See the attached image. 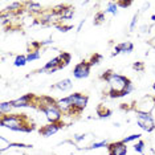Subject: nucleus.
Here are the masks:
<instances>
[{"mask_svg": "<svg viewBox=\"0 0 155 155\" xmlns=\"http://www.w3.org/2000/svg\"><path fill=\"white\" fill-rule=\"evenodd\" d=\"M133 68L135 70H143V64H142V62H137V64L133 65Z\"/></svg>", "mask_w": 155, "mask_h": 155, "instance_id": "393cba45", "label": "nucleus"}, {"mask_svg": "<svg viewBox=\"0 0 155 155\" xmlns=\"http://www.w3.org/2000/svg\"><path fill=\"white\" fill-rule=\"evenodd\" d=\"M41 57V53L40 51H33V52H29L27 56V60L28 61H35V60H38Z\"/></svg>", "mask_w": 155, "mask_h": 155, "instance_id": "f3484780", "label": "nucleus"}, {"mask_svg": "<svg viewBox=\"0 0 155 155\" xmlns=\"http://www.w3.org/2000/svg\"><path fill=\"white\" fill-rule=\"evenodd\" d=\"M32 98H33L32 94H27V96H23L21 98H19V100L12 101L11 104L13 107H27V106H31Z\"/></svg>", "mask_w": 155, "mask_h": 155, "instance_id": "1a4fd4ad", "label": "nucleus"}, {"mask_svg": "<svg viewBox=\"0 0 155 155\" xmlns=\"http://www.w3.org/2000/svg\"><path fill=\"white\" fill-rule=\"evenodd\" d=\"M12 107L13 106H12L11 102H3V104L0 105V113H2V115H5V113L9 114V111H11Z\"/></svg>", "mask_w": 155, "mask_h": 155, "instance_id": "ddd939ff", "label": "nucleus"}, {"mask_svg": "<svg viewBox=\"0 0 155 155\" xmlns=\"http://www.w3.org/2000/svg\"><path fill=\"white\" fill-rule=\"evenodd\" d=\"M143 147H144V142L143 140H139V142L134 146V151H135V153H143Z\"/></svg>", "mask_w": 155, "mask_h": 155, "instance_id": "412c9836", "label": "nucleus"}, {"mask_svg": "<svg viewBox=\"0 0 155 155\" xmlns=\"http://www.w3.org/2000/svg\"><path fill=\"white\" fill-rule=\"evenodd\" d=\"M102 78L106 80L109 86H110V97L118 98V97L127 96V94H126V90H127V87L131 85V82H130V80H127L126 77L115 74V73L106 72V74L102 76Z\"/></svg>", "mask_w": 155, "mask_h": 155, "instance_id": "f257e3e1", "label": "nucleus"}, {"mask_svg": "<svg viewBox=\"0 0 155 155\" xmlns=\"http://www.w3.org/2000/svg\"><path fill=\"white\" fill-rule=\"evenodd\" d=\"M98 60H101V56H98V54H96V56H94V57H93V58H91V61L89 62V65H90V66H93L94 64H98V62H97V61H98Z\"/></svg>", "mask_w": 155, "mask_h": 155, "instance_id": "b1692460", "label": "nucleus"}, {"mask_svg": "<svg viewBox=\"0 0 155 155\" xmlns=\"http://www.w3.org/2000/svg\"><path fill=\"white\" fill-rule=\"evenodd\" d=\"M53 87H56V89H60V90H68V89L72 87V81H70L69 78L62 80V81H60V82L56 84Z\"/></svg>", "mask_w": 155, "mask_h": 155, "instance_id": "9b49d317", "label": "nucleus"}, {"mask_svg": "<svg viewBox=\"0 0 155 155\" xmlns=\"http://www.w3.org/2000/svg\"><path fill=\"white\" fill-rule=\"evenodd\" d=\"M28 62V60H27V56H23V54H20V56H17L16 60H15V66H24Z\"/></svg>", "mask_w": 155, "mask_h": 155, "instance_id": "2eb2a0df", "label": "nucleus"}, {"mask_svg": "<svg viewBox=\"0 0 155 155\" xmlns=\"http://www.w3.org/2000/svg\"><path fill=\"white\" fill-rule=\"evenodd\" d=\"M58 130H60V125H57V123H51V125H47V126H44L43 129H40V134L44 137H51L57 133Z\"/></svg>", "mask_w": 155, "mask_h": 155, "instance_id": "9d476101", "label": "nucleus"}, {"mask_svg": "<svg viewBox=\"0 0 155 155\" xmlns=\"http://www.w3.org/2000/svg\"><path fill=\"white\" fill-rule=\"evenodd\" d=\"M137 123H138L139 127H142L144 131H153L155 129V123L153 117L149 113H139L137 111Z\"/></svg>", "mask_w": 155, "mask_h": 155, "instance_id": "7ed1b4c3", "label": "nucleus"}, {"mask_svg": "<svg viewBox=\"0 0 155 155\" xmlns=\"http://www.w3.org/2000/svg\"><path fill=\"white\" fill-rule=\"evenodd\" d=\"M151 20H154V21H155V15H153V17H151Z\"/></svg>", "mask_w": 155, "mask_h": 155, "instance_id": "cd10ccee", "label": "nucleus"}, {"mask_svg": "<svg viewBox=\"0 0 155 155\" xmlns=\"http://www.w3.org/2000/svg\"><path fill=\"white\" fill-rule=\"evenodd\" d=\"M140 137H142V135H140V134H133V135H130V137H126V138H125V139H122V140H121V142L126 144V143L131 142V140H135V139H138V138H140Z\"/></svg>", "mask_w": 155, "mask_h": 155, "instance_id": "6ab92c4d", "label": "nucleus"}, {"mask_svg": "<svg viewBox=\"0 0 155 155\" xmlns=\"http://www.w3.org/2000/svg\"><path fill=\"white\" fill-rule=\"evenodd\" d=\"M90 68L91 66L87 64V62H80V64L76 65L74 70H73V76L78 80H82V78H86L90 73Z\"/></svg>", "mask_w": 155, "mask_h": 155, "instance_id": "39448f33", "label": "nucleus"}, {"mask_svg": "<svg viewBox=\"0 0 155 155\" xmlns=\"http://www.w3.org/2000/svg\"><path fill=\"white\" fill-rule=\"evenodd\" d=\"M94 20H96V21H94L96 24H100V23H102V21H104V20H105V12H100V13H98V15H97L96 17H94Z\"/></svg>", "mask_w": 155, "mask_h": 155, "instance_id": "4be33fe9", "label": "nucleus"}, {"mask_svg": "<svg viewBox=\"0 0 155 155\" xmlns=\"http://www.w3.org/2000/svg\"><path fill=\"white\" fill-rule=\"evenodd\" d=\"M107 146V142L106 140H101V142H94L93 144H91V146L89 147V149H101V147H106Z\"/></svg>", "mask_w": 155, "mask_h": 155, "instance_id": "aec40b11", "label": "nucleus"}, {"mask_svg": "<svg viewBox=\"0 0 155 155\" xmlns=\"http://www.w3.org/2000/svg\"><path fill=\"white\" fill-rule=\"evenodd\" d=\"M105 13H113V15H115L117 13V4L115 3H109L107 8L105 9Z\"/></svg>", "mask_w": 155, "mask_h": 155, "instance_id": "a211bd4d", "label": "nucleus"}, {"mask_svg": "<svg viewBox=\"0 0 155 155\" xmlns=\"http://www.w3.org/2000/svg\"><path fill=\"white\" fill-rule=\"evenodd\" d=\"M137 21H138V15H134L131 23H130V31H134V28L137 25Z\"/></svg>", "mask_w": 155, "mask_h": 155, "instance_id": "5701e85b", "label": "nucleus"}, {"mask_svg": "<svg viewBox=\"0 0 155 155\" xmlns=\"http://www.w3.org/2000/svg\"><path fill=\"white\" fill-rule=\"evenodd\" d=\"M155 106V100L151 97H144L142 101L138 104V106H137V111L139 113H149L154 109Z\"/></svg>", "mask_w": 155, "mask_h": 155, "instance_id": "423d86ee", "label": "nucleus"}, {"mask_svg": "<svg viewBox=\"0 0 155 155\" xmlns=\"http://www.w3.org/2000/svg\"><path fill=\"white\" fill-rule=\"evenodd\" d=\"M68 100L70 102V105H72V109H77L78 111L85 109V106L87 105V97L82 96V94H80V93H74V94H72V96H69Z\"/></svg>", "mask_w": 155, "mask_h": 155, "instance_id": "20e7f679", "label": "nucleus"}, {"mask_svg": "<svg viewBox=\"0 0 155 155\" xmlns=\"http://www.w3.org/2000/svg\"><path fill=\"white\" fill-rule=\"evenodd\" d=\"M84 138H85V135H74V139L76 140H82Z\"/></svg>", "mask_w": 155, "mask_h": 155, "instance_id": "bb28decb", "label": "nucleus"}, {"mask_svg": "<svg viewBox=\"0 0 155 155\" xmlns=\"http://www.w3.org/2000/svg\"><path fill=\"white\" fill-rule=\"evenodd\" d=\"M153 87H154V89H155V84H154V86H153Z\"/></svg>", "mask_w": 155, "mask_h": 155, "instance_id": "c85d7f7f", "label": "nucleus"}, {"mask_svg": "<svg viewBox=\"0 0 155 155\" xmlns=\"http://www.w3.org/2000/svg\"><path fill=\"white\" fill-rule=\"evenodd\" d=\"M118 4L119 5H122V7H127V5H130V4H131V2H121V3H118Z\"/></svg>", "mask_w": 155, "mask_h": 155, "instance_id": "a878e982", "label": "nucleus"}, {"mask_svg": "<svg viewBox=\"0 0 155 155\" xmlns=\"http://www.w3.org/2000/svg\"><path fill=\"white\" fill-rule=\"evenodd\" d=\"M0 125L13 131H31L32 130L31 126L23 123V117H19V115H3Z\"/></svg>", "mask_w": 155, "mask_h": 155, "instance_id": "f03ea898", "label": "nucleus"}, {"mask_svg": "<svg viewBox=\"0 0 155 155\" xmlns=\"http://www.w3.org/2000/svg\"><path fill=\"white\" fill-rule=\"evenodd\" d=\"M60 17H61V19H72L73 17V8H70V7L64 8L62 12L60 13Z\"/></svg>", "mask_w": 155, "mask_h": 155, "instance_id": "4468645a", "label": "nucleus"}, {"mask_svg": "<svg viewBox=\"0 0 155 155\" xmlns=\"http://www.w3.org/2000/svg\"><path fill=\"white\" fill-rule=\"evenodd\" d=\"M28 5H29V11L33 12V13H40L41 12V5L38 4V3H28Z\"/></svg>", "mask_w": 155, "mask_h": 155, "instance_id": "dca6fc26", "label": "nucleus"}, {"mask_svg": "<svg viewBox=\"0 0 155 155\" xmlns=\"http://www.w3.org/2000/svg\"><path fill=\"white\" fill-rule=\"evenodd\" d=\"M58 57H60V69L65 68L70 62V54H68V53H62V54H60Z\"/></svg>", "mask_w": 155, "mask_h": 155, "instance_id": "f8f14e48", "label": "nucleus"}, {"mask_svg": "<svg viewBox=\"0 0 155 155\" xmlns=\"http://www.w3.org/2000/svg\"><path fill=\"white\" fill-rule=\"evenodd\" d=\"M109 153H110V155H126L127 147L122 142H115L109 144Z\"/></svg>", "mask_w": 155, "mask_h": 155, "instance_id": "0eeeda50", "label": "nucleus"}, {"mask_svg": "<svg viewBox=\"0 0 155 155\" xmlns=\"http://www.w3.org/2000/svg\"><path fill=\"white\" fill-rule=\"evenodd\" d=\"M133 49H134V45H133L131 41H125V43L119 44L114 48L113 56H115L118 53H130V52H133Z\"/></svg>", "mask_w": 155, "mask_h": 155, "instance_id": "6e6552de", "label": "nucleus"}]
</instances>
